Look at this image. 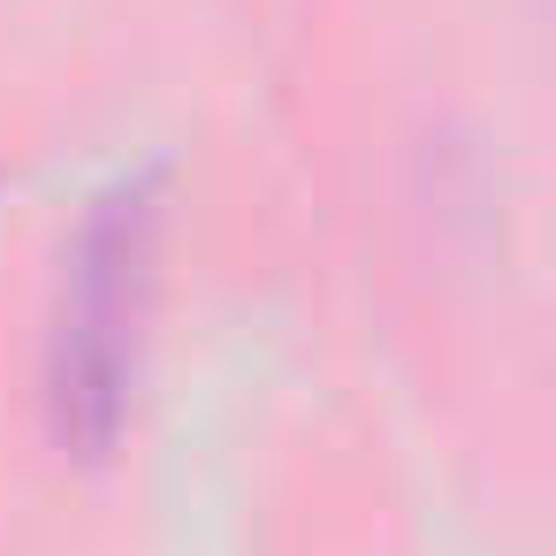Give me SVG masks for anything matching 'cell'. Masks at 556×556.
I'll use <instances>...</instances> for the list:
<instances>
[{"instance_id": "6da1fadb", "label": "cell", "mask_w": 556, "mask_h": 556, "mask_svg": "<svg viewBox=\"0 0 556 556\" xmlns=\"http://www.w3.org/2000/svg\"><path fill=\"white\" fill-rule=\"evenodd\" d=\"M161 237H168V191L153 168H138L108 184L62 244L39 351V412L47 442L70 465H108L130 434L161 313Z\"/></svg>"}]
</instances>
